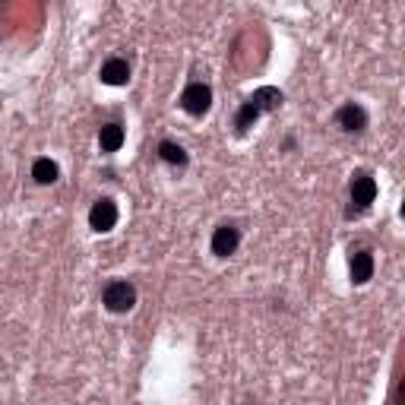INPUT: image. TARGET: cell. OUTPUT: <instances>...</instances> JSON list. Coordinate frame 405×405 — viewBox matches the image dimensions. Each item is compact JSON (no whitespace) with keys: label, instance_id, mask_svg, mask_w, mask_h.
<instances>
[{"label":"cell","instance_id":"8fae6325","mask_svg":"<svg viewBox=\"0 0 405 405\" xmlns=\"http://www.w3.org/2000/svg\"><path fill=\"white\" fill-rule=\"evenodd\" d=\"M158 155H162V162L174 165V168H184V165H187V152H184L174 139H162V143H158Z\"/></svg>","mask_w":405,"mask_h":405},{"label":"cell","instance_id":"8992f818","mask_svg":"<svg viewBox=\"0 0 405 405\" xmlns=\"http://www.w3.org/2000/svg\"><path fill=\"white\" fill-rule=\"evenodd\" d=\"M335 124H339L345 133H361L367 127V111L361 105H354V101H348V105L339 108V114H335Z\"/></svg>","mask_w":405,"mask_h":405},{"label":"cell","instance_id":"5b68a950","mask_svg":"<svg viewBox=\"0 0 405 405\" xmlns=\"http://www.w3.org/2000/svg\"><path fill=\"white\" fill-rule=\"evenodd\" d=\"M89 225H92V231H111L117 225V206H114V200H108V196L95 200L92 209H89Z\"/></svg>","mask_w":405,"mask_h":405},{"label":"cell","instance_id":"9c48e42d","mask_svg":"<svg viewBox=\"0 0 405 405\" xmlns=\"http://www.w3.org/2000/svg\"><path fill=\"white\" fill-rule=\"evenodd\" d=\"M371 276H373V253L371 250L352 253V282L364 285V282H371Z\"/></svg>","mask_w":405,"mask_h":405},{"label":"cell","instance_id":"6da1fadb","mask_svg":"<svg viewBox=\"0 0 405 405\" xmlns=\"http://www.w3.org/2000/svg\"><path fill=\"white\" fill-rule=\"evenodd\" d=\"M278 105H282V92H278V89H272V86L257 89V92H253L250 98L240 105L238 117H234V127L244 133L247 127H253V120H257L259 114H263V111H276Z\"/></svg>","mask_w":405,"mask_h":405},{"label":"cell","instance_id":"277c9868","mask_svg":"<svg viewBox=\"0 0 405 405\" xmlns=\"http://www.w3.org/2000/svg\"><path fill=\"white\" fill-rule=\"evenodd\" d=\"M181 105H184L187 114L202 117V114L209 111V105H212V89H209L206 82H190V86L184 89V95H181Z\"/></svg>","mask_w":405,"mask_h":405},{"label":"cell","instance_id":"52a82bcc","mask_svg":"<svg viewBox=\"0 0 405 405\" xmlns=\"http://www.w3.org/2000/svg\"><path fill=\"white\" fill-rule=\"evenodd\" d=\"M240 244V231L234 225H219L212 231V253L215 257H231Z\"/></svg>","mask_w":405,"mask_h":405},{"label":"cell","instance_id":"3957f363","mask_svg":"<svg viewBox=\"0 0 405 405\" xmlns=\"http://www.w3.org/2000/svg\"><path fill=\"white\" fill-rule=\"evenodd\" d=\"M101 301H105V307L111 310V314H127V310L136 304V288H133L130 282H108Z\"/></svg>","mask_w":405,"mask_h":405},{"label":"cell","instance_id":"7c38bea8","mask_svg":"<svg viewBox=\"0 0 405 405\" xmlns=\"http://www.w3.org/2000/svg\"><path fill=\"white\" fill-rule=\"evenodd\" d=\"M57 165L51 162V158H35V165H32V177H35L38 184H54L57 181Z\"/></svg>","mask_w":405,"mask_h":405},{"label":"cell","instance_id":"30bf717a","mask_svg":"<svg viewBox=\"0 0 405 405\" xmlns=\"http://www.w3.org/2000/svg\"><path fill=\"white\" fill-rule=\"evenodd\" d=\"M98 146H101V152H117L120 146H124V127L120 124H105L98 130Z\"/></svg>","mask_w":405,"mask_h":405},{"label":"cell","instance_id":"ba28073f","mask_svg":"<svg viewBox=\"0 0 405 405\" xmlns=\"http://www.w3.org/2000/svg\"><path fill=\"white\" fill-rule=\"evenodd\" d=\"M127 79H130V63L124 57H111V60L101 63V82H108V86H127Z\"/></svg>","mask_w":405,"mask_h":405},{"label":"cell","instance_id":"7a4b0ae2","mask_svg":"<svg viewBox=\"0 0 405 405\" xmlns=\"http://www.w3.org/2000/svg\"><path fill=\"white\" fill-rule=\"evenodd\" d=\"M373 200H377V181H373L367 171H358V174L352 177V206H348L345 215L354 219V215L367 212Z\"/></svg>","mask_w":405,"mask_h":405}]
</instances>
